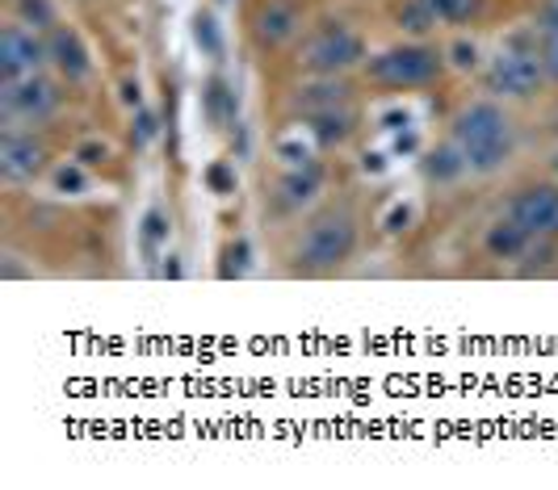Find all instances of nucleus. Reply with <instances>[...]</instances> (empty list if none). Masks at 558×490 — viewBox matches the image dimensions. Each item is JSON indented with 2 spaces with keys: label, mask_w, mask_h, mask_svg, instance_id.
I'll return each mask as SVG.
<instances>
[{
  "label": "nucleus",
  "mask_w": 558,
  "mask_h": 490,
  "mask_svg": "<svg viewBox=\"0 0 558 490\" xmlns=\"http://www.w3.org/2000/svg\"><path fill=\"white\" fill-rule=\"evenodd\" d=\"M449 138L462 147L471 163V176H496L517 151V122L504 101L496 97H475L453 113Z\"/></svg>",
  "instance_id": "nucleus-1"
},
{
  "label": "nucleus",
  "mask_w": 558,
  "mask_h": 490,
  "mask_svg": "<svg viewBox=\"0 0 558 490\" xmlns=\"http://www.w3.org/2000/svg\"><path fill=\"white\" fill-rule=\"evenodd\" d=\"M362 240V222L353 215V206H324L315 218H307L299 244L290 252V269L303 277H328V272L344 269L357 252Z\"/></svg>",
  "instance_id": "nucleus-2"
},
{
  "label": "nucleus",
  "mask_w": 558,
  "mask_h": 490,
  "mask_svg": "<svg viewBox=\"0 0 558 490\" xmlns=\"http://www.w3.org/2000/svg\"><path fill=\"white\" fill-rule=\"evenodd\" d=\"M550 88L546 68H542V34L537 29H517L500 42V51L483 63V93L496 101H533Z\"/></svg>",
  "instance_id": "nucleus-3"
},
{
  "label": "nucleus",
  "mask_w": 558,
  "mask_h": 490,
  "mask_svg": "<svg viewBox=\"0 0 558 490\" xmlns=\"http://www.w3.org/2000/svg\"><path fill=\"white\" fill-rule=\"evenodd\" d=\"M446 51L428 38H399L362 63V81L383 93H420L446 76Z\"/></svg>",
  "instance_id": "nucleus-4"
},
{
  "label": "nucleus",
  "mask_w": 558,
  "mask_h": 490,
  "mask_svg": "<svg viewBox=\"0 0 558 490\" xmlns=\"http://www.w3.org/2000/svg\"><path fill=\"white\" fill-rule=\"evenodd\" d=\"M365 59H369V47L362 34L340 17H324L299 38L294 72L299 76H349V72H362Z\"/></svg>",
  "instance_id": "nucleus-5"
},
{
  "label": "nucleus",
  "mask_w": 558,
  "mask_h": 490,
  "mask_svg": "<svg viewBox=\"0 0 558 490\" xmlns=\"http://www.w3.org/2000/svg\"><path fill=\"white\" fill-rule=\"evenodd\" d=\"M63 109V81L56 72H34L22 81H0V126L38 131Z\"/></svg>",
  "instance_id": "nucleus-6"
},
{
  "label": "nucleus",
  "mask_w": 558,
  "mask_h": 490,
  "mask_svg": "<svg viewBox=\"0 0 558 490\" xmlns=\"http://www.w3.org/2000/svg\"><path fill=\"white\" fill-rule=\"evenodd\" d=\"M51 147L47 138L22 131V126H0V181L9 189H26L51 172Z\"/></svg>",
  "instance_id": "nucleus-7"
},
{
  "label": "nucleus",
  "mask_w": 558,
  "mask_h": 490,
  "mask_svg": "<svg viewBox=\"0 0 558 490\" xmlns=\"http://www.w3.org/2000/svg\"><path fill=\"white\" fill-rule=\"evenodd\" d=\"M248 34L256 51L281 54L299 47V38L307 34V13L299 0H260L248 17Z\"/></svg>",
  "instance_id": "nucleus-8"
},
{
  "label": "nucleus",
  "mask_w": 558,
  "mask_h": 490,
  "mask_svg": "<svg viewBox=\"0 0 558 490\" xmlns=\"http://www.w3.org/2000/svg\"><path fill=\"white\" fill-rule=\"evenodd\" d=\"M34 72H51L47 59V34L22 26V22H4L0 29V81H22Z\"/></svg>",
  "instance_id": "nucleus-9"
},
{
  "label": "nucleus",
  "mask_w": 558,
  "mask_h": 490,
  "mask_svg": "<svg viewBox=\"0 0 558 490\" xmlns=\"http://www.w3.org/2000/svg\"><path fill=\"white\" fill-rule=\"evenodd\" d=\"M353 97H357V88L349 76H303L286 93V113L307 122V118H319L328 109L353 106Z\"/></svg>",
  "instance_id": "nucleus-10"
},
{
  "label": "nucleus",
  "mask_w": 558,
  "mask_h": 490,
  "mask_svg": "<svg viewBox=\"0 0 558 490\" xmlns=\"http://www.w3.org/2000/svg\"><path fill=\"white\" fill-rule=\"evenodd\" d=\"M508 215L517 218L533 240L558 235V181H525L508 197Z\"/></svg>",
  "instance_id": "nucleus-11"
},
{
  "label": "nucleus",
  "mask_w": 558,
  "mask_h": 490,
  "mask_svg": "<svg viewBox=\"0 0 558 490\" xmlns=\"http://www.w3.org/2000/svg\"><path fill=\"white\" fill-rule=\"evenodd\" d=\"M47 59H51V72L68 88L93 81V51H88V42L81 38V29L68 26V22H59L47 34Z\"/></svg>",
  "instance_id": "nucleus-12"
},
{
  "label": "nucleus",
  "mask_w": 558,
  "mask_h": 490,
  "mask_svg": "<svg viewBox=\"0 0 558 490\" xmlns=\"http://www.w3.org/2000/svg\"><path fill=\"white\" fill-rule=\"evenodd\" d=\"M533 235L517 222L512 215L496 218V222H487V231H483V252H487V260H496V265H521V256L530 252Z\"/></svg>",
  "instance_id": "nucleus-13"
},
{
  "label": "nucleus",
  "mask_w": 558,
  "mask_h": 490,
  "mask_svg": "<svg viewBox=\"0 0 558 490\" xmlns=\"http://www.w3.org/2000/svg\"><path fill=\"white\" fill-rule=\"evenodd\" d=\"M324 189V176H319V168L307 163V168H290V172H281L278 189H274V201H278L281 215H299L303 206H311L315 197Z\"/></svg>",
  "instance_id": "nucleus-14"
},
{
  "label": "nucleus",
  "mask_w": 558,
  "mask_h": 490,
  "mask_svg": "<svg viewBox=\"0 0 558 490\" xmlns=\"http://www.w3.org/2000/svg\"><path fill=\"white\" fill-rule=\"evenodd\" d=\"M202 113H206V122H210L215 131L240 126V122H235V118H240V97H235V84L227 81V76H219V72L202 84Z\"/></svg>",
  "instance_id": "nucleus-15"
},
{
  "label": "nucleus",
  "mask_w": 558,
  "mask_h": 490,
  "mask_svg": "<svg viewBox=\"0 0 558 490\" xmlns=\"http://www.w3.org/2000/svg\"><path fill=\"white\" fill-rule=\"evenodd\" d=\"M303 126H307V135L315 138L324 151H332V147H344L349 138L357 135V109L353 106L328 109V113H319V118H307Z\"/></svg>",
  "instance_id": "nucleus-16"
},
{
  "label": "nucleus",
  "mask_w": 558,
  "mask_h": 490,
  "mask_svg": "<svg viewBox=\"0 0 558 490\" xmlns=\"http://www.w3.org/2000/svg\"><path fill=\"white\" fill-rule=\"evenodd\" d=\"M420 172H424L428 185H458L462 176H471V163L462 156V147H458L453 138H446L441 147H433V151L424 156Z\"/></svg>",
  "instance_id": "nucleus-17"
},
{
  "label": "nucleus",
  "mask_w": 558,
  "mask_h": 490,
  "mask_svg": "<svg viewBox=\"0 0 558 490\" xmlns=\"http://www.w3.org/2000/svg\"><path fill=\"white\" fill-rule=\"evenodd\" d=\"M428 9L441 29H471L487 17L492 0H428Z\"/></svg>",
  "instance_id": "nucleus-18"
},
{
  "label": "nucleus",
  "mask_w": 558,
  "mask_h": 490,
  "mask_svg": "<svg viewBox=\"0 0 558 490\" xmlns=\"http://www.w3.org/2000/svg\"><path fill=\"white\" fill-rule=\"evenodd\" d=\"M391 26L403 34V38H428L437 26L428 0H391Z\"/></svg>",
  "instance_id": "nucleus-19"
},
{
  "label": "nucleus",
  "mask_w": 558,
  "mask_h": 490,
  "mask_svg": "<svg viewBox=\"0 0 558 490\" xmlns=\"http://www.w3.org/2000/svg\"><path fill=\"white\" fill-rule=\"evenodd\" d=\"M446 68L449 72H458V76H483V47H478L471 34H458V38H449L446 47Z\"/></svg>",
  "instance_id": "nucleus-20"
},
{
  "label": "nucleus",
  "mask_w": 558,
  "mask_h": 490,
  "mask_svg": "<svg viewBox=\"0 0 558 490\" xmlns=\"http://www.w3.org/2000/svg\"><path fill=\"white\" fill-rule=\"evenodd\" d=\"M9 17L38 34H51L59 26V4L56 0H9Z\"/></svg>",
  "instance_id": "nucleus-21"
},
{
  "label": "nucleus",
  "mask_w": 558,
  "mask_h": 490,
  "mask_svg": "<svg viewBox=\"0 0 558 490\" xmlns=\"http://www.w3.org/2000/svg\"><path fill=\"white\" fill-rule=\"evenodd\" d=\"M47 181H51V189L63 193V197H81V193H88V168H84L76 156L72 160H59L51 172H47Z\"/></svg>",
  "instance_id": "nucleus-22"
},
{
  "label": "nucleus",
  "mask_w": 558,
  "mask_h": 490,
  "mask_svg": "<svg viewBox=\"0 0 558 490\" xmlns=\"http://www.w3.org/2000/svg\"><path fill=\"white\" fill-rule=\"evenodd\" d=\"M546 269H558V235H542V240H533L530 252H525V256H521V265H517L521 277H533V272H546Z\"/></svg>",
  "instance_id": "nucleus-23"
},
{
  "label": "nucleus",
  "mask_w": 558,
  "mask_h": 490,
  "mask_svg": "<svg viewBox=\"0 0 558 490\" xmlns=\"http://www.w3.org/2000/svg\"><path fill=\"white\" fill-rule=\"evenodd\" d=\"M140 244H143V256H147V260H156V256H160V247L168 244V215L160 210V206H151V210L143 215Z\"/></svg>",
  "instance_id": "nucleus-24"
},
{
  "label": "nucleus",
  "mask_w": 558,
  "mask_h": 490,
  "mask_svg": "<svg viewBox=\"0 0 558 490\" xmlns=\"http://www.w3.org/2000/svg\"><path fill=\"white\" fill-rule=\"evenodd\" d=\"M72 156H76L84 168H101V163L113 160L110 143H101V138H84V143H76V151H72Z\"/></svg>",
  "instance_id": "nucleus-25"
},
{
  "label": "nucleus",
  "mask_w": 558,
  "mask_h": 490,
  "mask_svg": "<svg viewBox=\"0 0 558 490\" xmlns=\"http://www.w3.org/2000/svg\"><path fill=\"white\" fill-rule=\"evenodd\" d=\"M194 38H197V47H206V54L223 51V42H219V26H215V17H210V13H197Z\"/></svg>",
  "instance_id": "nucleus-26"
},
{
  "label": "nucleus",
  "mask_w": 558,
  "mask_h": 490,
  "mask_svg": "<svg viewBox=\"0 0 558 490\" xmlns=\"http://www.w3.org/2000/svg\"><path fill=\"white\" fill-rule=\"evenodd\" d=\"M542 68H546L550 88H558V29H546V34H542Z\"/></svg>",
  "instance_id": "nucleus-27"
},
{
  "label": "nucleus",
  "mask_w": 558,
  "mask_h": 490,
  "mask_svg": "<svg viewBox=\"0 0 558 490\" xmlns=\"http://www.w3.org/2000/svg\"><path fill=\"white\" fill-rule=\"evenodd\" d=\"M223 260L227 265L219 269L223 277H244V269H248V244H244V240H240V244H231L223 252Z\"/></svg>",
  "instance_id": "nucleus-28"
},
{
  "label": "nucleus",
  "mask_w": 558,
  "mask_h": 490,
  "mask_svg": "<svg viewBox=\"0 0 558 490\" xmlns=\"http://www.w3.org/2000/svg\"><path fill=\"white\" fill-rule=\"evenodd\" d=\"M533 29L546 34V29H558V0H542L537 13H533Z\"/></svg>",
  "instance_id": "nucleus-29"
},
{
  "label": "nucleus",
  "mask_w": 558,
  "mask_h": 490,
  "mask_svg": "<svg viewBox=\"0 0 558 490\" xmlns=\"http://www.w3.org/2000/svg\"><path fill=\"white\" fill-rule=\"evenodd\" d=\"M151 135H156V118L147 109H140V143H147Z\"/></svg>",
  "instance_id": "nucleus-30"
},
{
  "label": "nucleus",
  "mask_w": 558,
  "mask_h": 490,
  "mask_svg": "<svg viewBox=\"0 0 558 490\" xmlns=\"http://www.w3.org/2000/svg\"><path fill=\"white\" fill-rule=\"evenodd\" d=\"M210 185H215L219 193L227 189V172H223V168H215V172H210Z\"/></svg>",
  "instance_id": "nucleus-31"
},
{
  "label": "nucleus",
  "mask_w": 558,
  "mask_h": 490,
  "mask_svg": "<svg viewBox=\"0 0 558 490\" xmlns=\"http://www.w3.org/2000/svg\"><path fill=\"white\" fill-rule=\"evenodd\" d=\"M550 181H558V151L550 156Z\"/></svg>",
  "instance_id": "nucleus-32"
},
{
  "label": "nucleus",
  "mask_w": 558,
  "mask_h": 490,
  "mask_svg": "<svg viewBox=\"0 0 558 490\" xmlns=\"http://www.w3.org/2000/svg\"><path fill=\"white\" fill-rule=\"evenodd\" d=\"M555 131H558V113H555Z\"/></svg>",
  "instance_id": "nucleus-33"
}]
</instances>
